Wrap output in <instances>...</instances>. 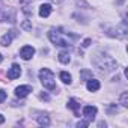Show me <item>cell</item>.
Wrapping results in <instances>:
<instances>
[{
  "instance_id": "4",
  "label": "cell",
  "mask_w": 128,
  "mask_h": 128,
  "mask_svg": "<svg viewBox=\"0 0 128 128\" xmlns=\"http://www.w3.org/2000/svg\"><path fill=\"white\" fill-rule=\"evenodd\" d=\"M95 114H96V107L95 106H86V107H83V116L89 122L95 118Z\"/></svg>"
},
{
  "instance_id": "9",
  "label": "cell",
  "mask_w": 128,
  "mask_h": 128,
  "mask_svg": "<svg viewBox=\"0 0 128 128\" xmlns=\"http://www.w3.org/2000/svg\"><path fill=\"white\" fill-rule=\"evenodd\" d=\"M14 35H15L14 32L6 33L2 39H0V45H5V47H6V45H9V44H11V41H12V38H14Z\"/></svg>"
},
{
  "instance_id": "1",
  "label": "cell",
  "mask_w": 128,
  "mask_h": 128,
  "mask_svg": "<svg viewBox=\"0 0 128 128\" xmlns=\"http://www.w3.org/2000/svg\"><path fill=\"white\" fill-rule=\"evenodd\" d=\"M39 80H41V83H42V86H44L45 89H48V90H56L54 74H53L50 70H47V68L41 70V71H39Z\"/></svg>"
},
{
  "instance_id": "6",
  "label": "cell",
  "mask_w": 128,
  "mask_h": 128,
  "mask_svg": "<svg viewBox=\"0 0 128 128\" xmlns=\"http://www.w3.org/2000/svg\"><path fill=\"white\" fill-rule=\"evenodd\" d=\"M30 92H32V88H30V86H18V88L15 89V96L24 98V96H27Z\"/></svg>"
},
{
  "instance_id": "13",
  "label": "cell",
  "mask_w": 128,
  "mask_h": 128,
  "mask_svg": "<svg viewBox=\"0 0 128 128\" xmlns=\"http://www.w3.org/2000/svg\"><path fill=\"white\" fill-rule=\"evenodd\" d=\"M68 107H70V108H72V110L77 113V112H78V107H80V104H78L76 100H70V102H68Z\"/></svg>"
},
{
  "instance_id": "12",
  "label": "cell",
  "mask_w": 128,
  "mask_h": 128,
  "mask_svg": "<svg viewBox=\"0 0 128 128\" xmlns=\"http://www.w3.org/2000/svg\"><path fill=\"white\" fill-rule=\"evenodd\" d=\"M80 77H82V80H89V78H92V72L90 71H88V70H83L82 72H80Z\"/></svg>"
},
{
  "instance_id": "21",
  "label": "cell",
  "mask_w": 128,
  "mask_h": 128,
  "mask_svg": "<svg viewBox=\"0 0 128 128\" xmlns=\"http://www.w3.org/2000/svg\"><path fill=\"white\" fill-rule=\"evenodd\" d=\"M54 2H60V0H54Z\"/></svg>"
},
{
  "instance_id": "19",
  "label": "cell",
  "mask_w": 128,
  "mask_h": 128,
  "mask_svg": "<svg viewBox=\"0 0 128 128\" xmlns=\"http://www.w3.org/2000/svg\"><path fill=\"white\" fill-rule=\"evenodd\" d=\"M5 122V118H3V114H0V124H3Z\"/></svg>"
},
{
  "instance_id": "10",
  "label": "cell",
  "mask_w": 128,
  "mask_h": 128,
  "mask_svg": "<svg viewBox=\"0 0 128 128\" xmlns=\"http://www.w3.org/2000/svg\"><path fill=\"white\" fill-rule=\"evenodd\" d=\"M59 60L62 62V63H70V60H71V57H70V53L68 51H60L59 53Z\"/></svg>"
},
{
  "instance_id": "3",
  "label": "cell",
  "mask_w": 128,
  "mask_h": 128,
  "mask_svg": "<svg viewBox=\"0 0 128 128\" xmlns=\"http://www.w3.org/2000/svg\"><path fill=\"white\" fill-rule=\"evenodd\" d=\"M20 54H21V57H23L24 60H29V59L33 57V54H35V48H33L32 45H24V47L21 48Z\"/></svg>"
},
{
  "instance_id": "15",
  "label": "cell",
  "mask_w": 128,
  "mask_h": 128,
  "mask_svg": "<svg viewBox=\"0 0 128 128\" xmlns=\"http://www.w3.org/2000/svg\"><path fill=\"white\" fill-rule=\"evenodd\" d=\"M120 104H122L124 107H128V92H124V94L120 95Z\"/></svg>"
},
{
  "instance_id": "14",
  "label": "cell",
  "mask_w": 128,
  "mask_h": 128,
  "mask_svg": "<svg viewBox=\"0 0 128 128\" xmlns=\"http://www.w3.org/2000/svg\"><path fill=\"white\" fill-rule=\"evenodd\" d=\"M38 124L39 125H50L48 116H38Z\"/></svg>"
},
{
  "instance_id": "20",
  "label": "cell",
  "mask_w": 128,
  "mask_h": 128,
  "mask_svg": "<svg viewBox=\"0 0 128 128\" xmlns=\"http://www.w3.org/2000/svg\"><path fill=\"white\" fill-rule=\"evenodd\" d=\"M2 60H3V56H2V54H0V63H2Z\"/></svg>"
},
{
  "instance_id": "11",
  "label": "cell",
  "mask_w": 128,
  "mask_h": 128,
  "mask_svg": "<svg viewBox=\"0 0 128 128\" xmlns=\"http://www.w3.org/2000/svg\"><path fill=\"white\" fill-rule=\"evenodd\" d=\"M60 80L65 83V84H70V83H71V74L66 72V71H62V72H60Z\"/></svg>"
},
{
  "instance_id": "5",
  "label": "cell",
  "mask_w": 128,
  "mask_h": 128,
  "mask_svg": "<svg viewBox=\"0 0 128 128\" xmlns=\"http://www.w3.org/2000/svg\"><path fill=\"white\" fill-rule=\"evenodd\" d=\"M20 74H21V66H20V65H17V63H14V65L9 68V71H8V78L15 80V78H18V77H20Z\"/></svg>"
},
{
  "instance_id": "8",
  "label": "cell",
  "mask_w": 128,
  "mask_h": 128,
  "mask_svg": "<svg viewBox=\"0 0 128 128\" xmlns=\"http://www.w3.org/2000/svg\"><path fill=\"white\" fill-rule=\"evenodd\" d=\"M51 5H48V3H44V5H41V8H39V15L42 17V18H47L50 14H51Z\"/></svg>"
},
{
  "instance_id": "7",
  "label": "cell",
  "mask_w": 128,
  "mask_h": 128,
  "mask_svg": "<svg viewBox=\"0 0 128 128\" xmlns=\"http://www.w3.org/2000/svg\"><path fill=\"white\" fill-rule=\"evenodd\" d=\"M86 88H88V90H89V92H96V90L101 88V84H100V82H98V80H95V78H89V80H88Z\"/></svg>"
},
{
  "instance_id": "17",
  "label": "cell",
  "mask_w": 128,
  "mask_h": 128,
  "mask_svg": "<svg viewBox=\"0 0 128 128\" xmlns=\"http://www.w3.org/2000/svg\"><path fill=\"white\" fill-rule=\"evenodd\" d=\"M88 125H89V120H82L77 124V126H88Z\"/></svg>"
},
{
  "instance_id": "16",
  "label": "cell",
  "mask_w": 128,
  "mask_h": 128,
  "mask_svg": "<svg viewBox=\"0 0 128 128\" xmlns=\"http://www.w3.org/2000/svg\"><path fill=\"white\" fill-rule=\"evenodd\" d=\"M5 100H6V92L0 89V102H3Z\"/></svg>"
},
{
  "instance_id": "2",
  "label": "cell",
  "mask_w": 128,
  "mask_h": 128,
  "mask_svg": "<svg viewBox=\"0 0 128 128\" xmlns=\"http://www.w3.org/2000/svg\"><path fill=\"white\" fill-rule=\"evenodd\" d=\"M48 38H50V41H51L53 44H56V45H60V47H71V41L66 39V38H63V36H62L59 32H56V30L48 32Z\"/></svg>"
},
{
  "instance_id": "18",
  "label": "cell",
  "mask_w": 128,
  "mask_h": 128,
  "mask_svg": "<svg viewBox=\"0 0 128 128\" xmlns=\"http://www.w3.org/2000/svg\"><path fill=\"white\" fill-rule=\"evenodd\" d=\"M90 45V39H84V42H83V47H89Z\"/></svg>"
}]
</instances>
